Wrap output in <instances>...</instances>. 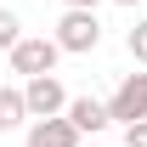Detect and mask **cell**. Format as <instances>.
<instances>
[{
    "label": "cell",
    "mask_w": 147,
    "mask_h": 147,
    "mask_svg": "<svg viewBox=\"0 0 147 147\" xmlns=\"http://www.w3.org/2000/svg\"><path fill=\"white\" fill-rule=\"evenodd\" d=\"M125 147H147V119H142V125H130V130H125Z\"/></svg>",
    "instance_id": "30bf717a"
},
{
    "label": "cell",
    "mask_w": 147,
    "mask_h": 147,
    "mask_svg": "<svg viewBox=\"0 0 147 147\" xmlns=\"http://www.w3.org/2000/svg\"><path fill=\"white\" fill-rule=\"evenodd\" d=\"M108 119L125 125V130L147 119V74H125V79H119V91L108 96Z\"/></svg>",
    "instance_id": "277c9868"
},
{
    "label": "cell",
    "mask_w": 147,
    "mask_h": 147,
    "mask_svg": "<svg viewBox=\"0 0 147 147\" xmlns=\"http://www.w3.org/2000/svg\"><path fill=\"white\" fill-rule=\"evenodd\" d=\"M79 136H96V130H108V102H96V96H68V113H62Z\"/></svg>",
    "instance_id": "5b68a950"
},
{
    "label": "cell",
    "mask_w": 147,
    "mask_h": 147,
    "mask_svg": "<svg viewBox=\"0 0 147 147\" xmlns=\"http://www.w3.org/2000/svg\"><path fill=\"white\" fill-rule=\"evenodd\" d=\"M113 6H136V0H113Z\"/></svg>",
    "instance_id": "7c38bea8"
},
{
    "label": "cell",
    "mask_w": 147,
    "mask_h": 147,
    "mask_svg": "<svg viewBox=\"0 0 147 147\" xmlns=\"http://www.w3.org/2000/svg\"><path fill=\"white\" fill-rule=\"evenodd\" d=\"M6 57H11V74L40 79V74H57V57H62V51H57V40H51V34H23Z\"/></svg>",
    "instance_id": "7a4b0ae2"
},
{
    "label": "cell",
    "mask_w": 147,
    "mask_h": 147,
    "mask_svg": "<svg viewBox=\"0 0 147 147\" xmlns=\"http://www.w3.org/2000/svg\"><path fill=\"white\" fill-rule=\"evenodd\" d=\"M51 40H57L62 57H91L96 45H102V23H96V11H62Z\"/></svg>",
    "instance_id": "6da1fadb"
},
{
    "label": "cell",
    "mask_w": 147,
    "mask_h": 147,
    "mask_svg": "<svg viewBox=\"0 0 147 147\" xmlns=\"http://www.w3.org/2000/svg\"><path fill=\"white\" fill-rule=\"evenodd\" d=\"M68 11H96V0H62Z\"/></svg>",
    "instance_id": "8fae6325"
},
{
    "label": "cell",
    "mask_w": 147,
    "mask_h": 147,
    "mask_svg": "<svg viewBox=\"0 0 147 147\" xmlns=\"http://www.w3.org/2000/svg\"><path fill=\"white\" fill-rule=\"evenodd\" d=\"M28 125V108H23V85H0V136L6 130Z\"/></svg>",
    "instance_id": "52a82bcc"
},
{
    "label": "cell",
    "mask_w": 147,
    "mask_h": 147,
    "mask_svg": "<svg viewBox=\"0 0 147 147\" xmlns=\"http://www.w3.org/2000/svg\"><path fill=\"white\" fill-rule=\"evenodd\" d=\"M23 108H28V125L34 119H62L68 113V91L57 74H40V79H23Z\"/></svg>",
    "instance_id": "3957f363"
},
{
    "label": "cell",
    "mask_w": 147,
    "mask_h": 147,
    "mask_svg": "<svg viewBox=\"0 0 147 147\" xmlns=\"http://www.w3.org/2000/svg\"><path fill=\"white\" fill-rule=\"evenodd\" d=\"M17 40H23V23H17V11H11V6H0V51H11Z\"/></svg>",
    "instance_id": "ba28073f"
},
{
    "label": "cell",
    "mask_w": 147,
    "mask_h": 147,
    "mask_svg": "<svg viewBox=\"0 0 147 147\" xmlns=\"http://www.w3.org/2000/svg\"><path fill=\"white\" fill-rule=\"evenodd\" d=\"M23 147H79V130L68 119H34L28 136H23Z\"/></svg>",
    "instance_id": "8992f818"
},
{
    "label": "cell",
    "mask_w": 147,
    "mask_h": 147,
    "mask_svg": "<svg viewBox=\"0 0 147 147\" xmlns=\"http://www.w3.org/2000/svg\"><path fill=\"white\" fill-rule=\"evenodd\" d=\"M125 45H130V57H136V62H147V17H142V23L125 34Z\"/></svg>",
    "instance_id": "9c48e42d"
}]
</instances>
